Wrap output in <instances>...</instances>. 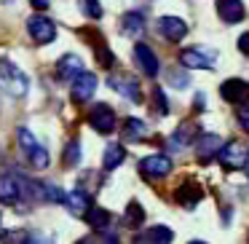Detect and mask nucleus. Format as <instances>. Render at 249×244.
<instances>
[{"mask_svg":"<svg viewBox=\"0 0 249 244\" xmlns=\"http://www.w3.org/2000/svg\"><path fill=\"white\" fill-rule=\"evenodd\" d=\"M0 92L11 97H24L30 92V78L8 59H0Z\"/></svg>","mask_w":249,"mask_h":244,"instance_id":"f257e3e1","label":"nucleus"},{"mask_svg":"<svg viewBox=\"0 0 249 244\" xmlns=\"http://www.w3.org/2000/svg\"><path fill=\"white\" fill-rule=\"evenodd\" d=\"M17 137H19V145H22L24 156L30 158V164H33V167H38V169H46V167H49V153H46L43 145H38L35 134L27 129V126H19Z\"/></svg>","mask_w":249,"mask_h":244,"instance_id":"f03ea898","label":"nucleus"},{"mask_svg":"<svg viewBox=\"0 0 249 244\" xmlns=\"http://www.w3.org/2000/svg\"><path fill=\"white\" fill-rule=\"evenodd\" d=\"M179 65L188 67V70H209V67L217 65V54L212 49L193 46V49L179 51Z\"/></svg>","mask_w":249,"mask_h":244,"instance_id":"7ed1b4c3","label":"nucleus"},{"mask_svg":"<svg viewBox=\"0 0 249 244\" xmlns=\"http://www.w3.org/2000/svg\"><path fill=\"white\" fill-rule=\"evenodd\" d=\"M27 33H30V38L35 40L38 46H46V43H51V40L56 38V27H54V22L51 19H46V17H30L27 19Z\"/></svg>","mask_w":249,"mask_h":244,"instance_id":"20e7f679","label":"nucleus"},{"mask_svg":"<svg viewBox=\"0 0 249 244\" xmlns=\"http://www.w3.org/2000/svg\"><path fill=\"white\" fill-rule=\"evenodd\" d=\"M94 92H97V75H94V73L83 70L75 81H70V97H72V102H78V105L89 102V99L94 97Z\"/></svg>","mask_w":249,"mask_h":244,"instance_id":"39448f33","label":"nucleus"},{"mask_svg":"<svg viewBox=\"0 0 249 244\" xmlns=\"http://www.w3.org/2000/svg\"><path fill=\"white\" fill-rule=\"evenodd\" d=\"M107 83H110V89H115V92H118L121 97H126L129 102H142V92H140V83H137V78L115 73V75L107 78Z\"/></svg>","mask_w":249,"mask_h":244,"instance_id":"423d86ee","label":"nucleus"},{"mask_svg":"<svg viewBox=\"0 0 249 244\" xmlns=\"http://www.w3.org/2000/svg\"><path fill=\"white\" fill-rule=\"evenodd\" d=\"M89 124H91L99 134H110V131L115 129V113H113V108H110V105H105V102L94 105L91 113H89Z\"/></svg>","mask_w":249,"mask_h":244,"instance_id":"0eeeda50","label":"nucleus"},{"mask_svg":"<svg viewBox=\"0 0 249 244\" xmlns=\"http://www.w3.org/2000/svg\"><path fill=\"white\" fill-rule=\"evenodd\" d=\"M247 148L241 145V142H228V145L220 148V153H217V158H220V164L225 169H241L244 164H247Z\"/></svg>","mask_w":249,"mask_h":244,"instance_id":"6e6552de","label":"nucleus"},{"mask_svg":"<svg viewBox=\"0 0 249 244\" xmlns=\"http://www.w3.org/2000/svg\"><path fill=\"white\" fill-rule=\"evenodd\" d=\"M220 94L225 102H233V105H247L249 102V83L241 81V78H231L220 86Z\"/></svg>","mask_w":249,"mask_h":244,"instance_id":"1a4fd4ad","label":"nucleus"},{"mask_svg":"<svg viewBox=\"0 0 249 244\" xmlns=\"http://www.w3.org/2000/svg\"><path fill=\"white\" fill-rule=\"evenodd\" d=\"M134 62L137 67H140L142 73H145L147 78H156L158 70H161V65H158V56L153 54V49L147 43H137L134 46Z\"/></svg>","mask_w":249,"mask_h":244,"instance_id":"9d476101","label":"nucleus"},{"mask_svg":"<svg viewBox=\"0 0 249 244\" xmlns=\"http://www.w3.org/2000/svg\"><path fill=\"white\" fill-rule=\"evenodd\" d=\"M140 172L145 174V177H166V174L172 172V158L161 156V153L147 156V158L140 161Z\"/></svg>","mask_w":249,"mask_h":244,"instance_id":"9b49d317","label":"nucleus"},{"mask_svg":"<svg viewBox=\"0 0 249 244\" xmlns=\"http://www.w3.org/2000/svg\"><path fill=\"white\" fill-rule=\"evenodd\" d=\"M158 33L166 40H172V43H179V40L188 35V24L177 17H161L158 19Z\"/></svg>","mask_w":249,"mask_h":244,"instance_id":"f8f14e48","label":"nucleus"},{"mask_svg":"<svg viewBox=\"0 0 249 244\" xmlns=\"http://www.w3.org/2000/svg\"><path fill=\"white\" fill-rule=\"evenodd\" d=\"M83 73V59L78 54H65L56 62V78L59 81H75Z\"/></svg>","mask_w":249,"mask_h":244,"instance_id":"ddd939ff","label":"nucleus"},{"mask_svg":"<svg viewBox=\"0 0 249 244\" xmlns=\"http://www.w3.org/2000/svg\"><path fill=\"white\" fill-rule=\"evenodd\" d=\"M22 196V183L14 174H0V201L8 206H14Z\"/></svg>","mask_w":249,"mask_h":244,"instance_id":"4468645a","label":"nucleus"},{"mask_svg":"<svg viewBox=\"0 0 249 244\" xmlns=\"http://www.w3.org/2000/svg\"><path fill=\"white\" fill-rule=\"evenodd\" d=\"M222 148V137L220 134H201L196 140V153H198L201 161H209L212 156H217Z\"/></svg>","mask_w":249,"mask_h":244,"instance_id":"2eb2a0df","label":"nucleus"},{"mask_svg":"<svg viewBox=\"0 0 249 244\" xmlns=\"http://www.w3.org/2000/svg\"><path fill=\"white\" fill-rule=\"evenodd\" d=\"M217 14H220L222 22L236 24L244 19V3L241 0H217Z\"/></svg>","mask_w":249,"mask_h":244,"instance_id":"dca6fc26","label":"nucleus"},{"mask_svg":"<svg viewBox=\"0 0 249 244\" xmlns=\"http://www.w3.org/2000/svg\"><path fill=\"white\" fill-rule=\"evenodd\" d=\"M62 204H65L72 215H86V209L91 206V201H89L86 190L78 188V190H72V193H65V201H62Z\"/></svg>","mask_w":249,"mask_h":244,"instance_id":"f3484780","label":"nucleus"},{"mask_svg":"<svg viewBox=\"0 0 249 244\" xmlns=\"http://www.w3.org/2000/svg\"><path fill=\"white\" fill-rule=\"evenodd\" d=\"M172 242H174V231L169 225H153L140 239V244H172Z\"/></svg>","mask_w":249,"mask_h":244,"instance_id":"a211bd4d","label":"nucleus"},{"mask_svg":"<svg viewBox=\"0 0 249 244\" xmlns=\"http://www.w3.org/2000/svg\"><path fill=\"white\" fill-rule=\"evenodd\" d=\"M201 196H204V193H201V188H198L196 183H182V185L177 188V201L185 206V209H190V206L198 204Z\"/></svg>","mask_w":249,"mask_h":244,"instance_id":"6ab92c4d","label":"nucleus"},{"mask_svg":"<svg viewBox=\"0 0 249 244\" xmlns=\"http://www.w3.org/2000/svg\"><path fill=\"white\" fill-rule=\"evenodd\" d=\"M83 217H86V223L94 228V231H105V228L110 225V220H113V217H110V212L102 209V206H89Z\"/></svg>","mask_w":249,"mask_h":244,"instance_id":"aec40b11","label":"nucleus"},{"mask_svg":"<svg viewBox=\"0 0 249 244\" xmlns=\"http://www.w3.org/2000/svg\"><path fill=\"white\" fill-rule=\"evenodd\" d=\"M193 134H196V124H190V121H185V124H179L177 126V131L172 134V140H169V145L177 150V148H185V145H190V140H193Z\"/></svg>","mask_w":249,"mask_h":244,"instance_id":"412c9836","label":"nucleus"},{"mask_svg":"<svg viewBox=\"0 0 249 244\" xmlns=\"http://www.w3.org/2000/svg\"><path fill=\"white\" fill-rule=\"evenodd\" d=\"M147 137V124L145 121H140V118H129L124 124V140H129V142H140V140H145Z\"/></svg>","mask_w":249,"mask_h":244,"instance_id":"4be33fe9","label":"nucleus"},{"mask_svg":"<svg viewBox=\"0 0 249 244\" xmlns=\"http://www.w3.org/2000/svg\"><path fill=\"white\" fill-rule=\"evenodd\" d=\"M124 158H126L124 145H107V148H105V156H102V167L110 172V169L121 167V164H124Z\"/></svg>","mask_w":249,"mask_h":244,"instance_id":"5701e85b","label":"nucleus"},{"mask_svg":"<svg viewBox=\"0 0 249 244\" xmlns=\"http://www.w3.org/2000/svg\"><path fill=\"white\" fill-rule=\"evenodd\" d=\"M145 30V17H142L140 11H129L124 17V35H131V38H137V35Z\"/></svg>","mask_w":249,"mask_h":244,"instance_id":"b1692460","label":"nucleus"},{"mask_svg":"<svg viewBox=\"0 0 249 244\" xmlns=\"http://www.w3.org/2000/svg\"><path fill=\"white\" fill-rule=\"evenodd\" d=\"M142 220H145V209H142L137 201H131L129 206H126V215H124V225L126 228H140Z\"/></svg>","mask_w":249,"mask_h":244,"instance_id":"393cba45","label":"nucleus"},{"mask_svg":"<svg viewBox=\"0 0 249 244\" xmlns=\"http://www.w3.org/2000/svg\"><path fill=\"white\" fill-rule=\"evenodd\" d=\"M0 244H30V233H27V231H19V228L3 231V236H0Z\"/></svg>","mask_w":249,"mask_h":244,"instance_id":"a878e982","label":"nucleus"},{"mask_svg":"<svg viewBox=\"0 0 249 244\" xmlns=\"http://www.w3.org/2000/svg\"><path fill=\"white\" fill-rule=\"evenodd\" d=\"M78 164H81V142L72 140L65 148V167H78Z\"/></svg>","mask_w":249,"mask_h":244,"instance_id":"bb28decb","label":"nucleus"},{"mask_svg":"<svg viewBox=\"0 0 249 244\" xmlns=\"http://www.w3.org/2000/svg\"><path fill=\"white\" fill-rule=\"evenodd\" d=\"M78 6H81V11L86 14L89 19H99V17H102V6H99V0H78Z\"/></svg>","mask_w":249,"mask_h":244,"instance_id":"cd10ccee","label":"nucleus"},{"mask_svg":"<svg viewBox=\"0 0 249 244\" xmlns=\"http://www.w3.org/2000/svg\"><path fill=\"white\" fill-rule=\"evenodd\" d=\"M166 81L172 83L174 89H185L190 83V75H188V73H182V70H169L166 73Z\"/></svg>","mask_w":249,"mask_h":244,"instance_id":"c85d7f7f","label":"nucleus"},{"mask_svg":"<svg viewBox=\"0 0 249 244\" xmlns=\"http://www.w3.org/2000/svg\"><path fill=\"white\" fill-rule=\"evenodd\" d=\"M153 102H156V108H158V113H161V115H166V113H169L166 97H163V92H161V89H153Z\"/></svg>","mask_w":249,"mask_h":244,"instance_id":"c756f323","label":"nucleus"},{"mask_svg":"<svg viewBox=\"0 0 249 244\" xmlns=\"http://www.w3.org/2000/svg\"><path fill=\"white\" fill-rule=\"evenodd\" d=\"M238 124L244 126V131H249V105H241V108H238Z\"/></svg>","mask_w":249,"mask_h":244,"instance_id":"7c9ffc66","label":"nucleus"},{"mask_svg":"<svg viewBox=\"0 0 249 244\" xmlns=\"http://www.w3.org/2000/svg\"><path fill=\"white\" fill-rule=\"evenodd\" d=\"M238 51H241V54H249V33H244L241 38H238Z\"/></svg>","mask_w":249,"mask_h":244,"instance_id":"2f4dec72","label":"nucleus"},{"mask_svg":"<svg viewBox=\"0 0 249 244\" xmlns=\"http://www.w3.org/2000/svg\"><path fill=\"white\" fill-rule=\"evenodd\" d=\"M30 3H33V8H38V11L49 8V0H30Z\"/></svg>","mask_w":249,"mask_h":244,"instance_id":"473e14b6","label":"nucleus"},{"mask_svg":"<svg viewBox=\"0 0 249 244\" xmlns=\"http://www.w3.org/2000/svg\"><path fill=\"white\" fill-rule=\"evenodd\" d=\"M78 244H97V239H94V236H86V239H81Z\"/></svg>","mask_w":249,"mask_h":244,"instance_id":"72a5a7b5","label":"nucleus"},{"mask_svg":"<svg viewBox=\"0 0 249 244\" xmlns=\"http://www.w3.org/2000/svg\"><path fill=\"white\" fill-rule=\"evenodd\" d=\"M105 244H118V239H115V236H107V242H105Z\"/></svg>","mask_w":249,"mask_h":244,"instance_id":"f704fd0d","label":"nucleus"},{"mask_svg":"<svg viewBox=\"0 0 249 244\" xmlns=\"http://www.w3.org/2000/svg\"><path fill=\"white\" fill-rule=\"evenodd\" d=\"M244 167H247V174H249V156H247V164H244Z\"/></svg>","mask_w":249,"mask_h":244,"instance_id":"c9c22d12","label":"nucleus"},{"mask_svg":"<svg viewBox=\"0 0 249 244\" xmlns=\"http://www.w3.org/2000/svg\"><path fill=\"white\" fill-rule=\"evenodd\" d=\"M190 244H204V242H190Z\"/></svg>","mask_w":249,"mask_h":244,"instance_id":"e433bc0d","label":"nucleus"}]
</instances>
